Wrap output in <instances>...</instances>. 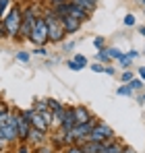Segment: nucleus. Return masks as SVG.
<instances>
[{"mask_svg":"<svg viewBox=\"0 0 145 153\" xmlns=\"http://www.w3.org/2000/svg\"><path fill=\"white\" fill-rule=\"evenodd\" d=\"M69 68H71V71H83V66H81L79 62H75V60H69Z\"/></svg>","mask_w":145,"mask_h":153,"instance_id":"nucleus-26","label":"nucleus"},{"mask_svg":"<svg viewBox=\"0 0 145 153\" xmlns=\"http://www.w3.org/2000/svg\"><path fill=\"white\" fill-rule=\"evenodd\" d=\"M35 153H54V147L48 145V143H42V145L35 147Z\"/></svg>","mask_w":145,"mask_h":153,"instance_id":"nucleus-17","label":"nucleus"},{"mask_svg":"<svg viewBox=\"0 0 145 153\" xmlns=\"http://www.w3.org/2000/svg\"><path fill=\"white\" fill-rule=\"evenodd\" d=\"M2 130H4V139H6V143L19 141V132H17V128H15V126L6 124V126H2Z\"/></svg>","mask_w":145,"mask_h":153,"instance_id":"nucleus-11","label":"nucleus"},{"mask_svg":"<svg viewBox=\"0 0 145 153\" xmlns=\"http://www.w3.org/2000/svg\"><path fill=\"white\" fill-rule=\"evenodd\" d=\"M35 54H37V56H46L48 52L44 50V48H35Z\"/></svg>","mask_w":145,"mask_h":153,"instance_id":"nucleus-35","label":"nucleus"},{"mask_svg":"<svg viewBox=\"0 0 145 153\" xmlns=\"http://www.w3.org/2000/svg\"><path fill=\"white\" fill-rule=\"evenodd\" d=\"M17 60L27 62V60H29V52H17Z\"/></svg>","mask_w":145,"mask_h":153,"instance_id":"nucleus-25","label":"nucleus"},{"mask_svg":"<svg viewBox=\"0 0 145 153\" xmlns=\"http://www.w3.org/2000/svg\"><path fill=\"white\" fill-rule=\"evenodd\" d=\"M143 102H145V95H143Z\"/></svg>","mask_w":145,"mask_h":153,"instance_id":"nucleus-41","label":"nucleus"},{"mask_svg":"<svg viewBox=\"0 0 145 153\" xmlns=\"http://www.w3.org/2000/svg\"><path fill=\"white\" fill-rule=\"evenodd\" d=\"M87 141H93V143H104V141H116V137H114V130L108 126V124L99 122V124H97V126L89 132Z\"/></svg>","mask_w":145,"mask_h":153,"instance_id":"nucleus-4","label":"nucleus"},{"mask_svg":"<svg viewBox=\"0 0 145 153\" xmlns=\"http://www.w3.org/2000/svg\"><path fill=\"white\" fill-rule=\"evenodd\" d=\"M126 56H129L131 60H135V58L139 56V52H137V50H131V52H126Z\"/></svg>","mask_w":145,"mask_h":153,"instance_id":"nucleus-34","label":"nucleus"},{"mask_svg":"<svg viewBox=\"0 0 145 153\" xmlns=\"http://www.w3.org/2000/svg\"><path fill=\"white\" fill-rule=\"evenodd\" d=\"M4 37H8V31H6V27H4V23L0 21V39H4Z\"/></svg>","mask_w":145,"mask_h":153,"instance_id":"nucleus-29","label":"nucleus"},{"mask_svg":"<svg viewBox=\"0 0 145 153\" xmlns=\"http://www.w3.org/2000/svg\"><path fill=\"white\" fill-rule=\"evenodd\" d=\"M108 56H110V58H112V60H120L122 56H124V54H122L120 50H118V48H108Z\"/></svg>","mask_w":145,"mask_h":153,"instance_id":"nucleus-16","label":"nucleus"},{"mask_svg":"<svg viewBox=\"0 0 145 153\" xmlns=\"http://www.w3.org/2000/svg\"><path fill=\"white\" fill-rule=\"evenodd\" d=\"M33 110H35L37 114L46 112V110H48V100H40V102H35V105H33Z\"/></svg>","mask_w":145,"mask_h":153,"instance_id":"nucleus-15","label":"nucleus"},{"mask_svg":"<svg viewBox=\"0 0 145 153\" xmlns=\"http://www.w3.org/2000/svg\"><path fill=\"white\" fill-rule=\"evenodd\" d=\"M133 79H135L133 71H124V73H122V81H124V83H131Z\"/></svg>","mask_w":145,"mask_h":153,"instance_id":"nucleus-23","label":"nucleus"},{"mask_svg":"<svg viewBox=\"0 0 145 153\" xmlns=\"http://www.w3.org/2000/svg\"><path fill=\"white\" fill-rule=\"evenodd\" d=\"M124 25L133 27V25H135V17H133V15H126V17H124Z\"/></svg>","mask_w":145,"mask_h":153,"instance_id":"nucleus-27","label":"nucleus"},{"mask_svg":"<svg viewBox=\"0 0 145 153\" xmlns=\"http://www.w3.org/2000/svg\"><path fill=\"white\" fill-rule=\"evenodd\" d=\"M72 60H75V62H79V64H81L83 68L87 66V58H85L83 54H75V58H72Z\"/></svg>","mask_w":145,"mask_h":153,"instance_id":"nucleus-20","label":"nucleus"},{"mask_svg":"<svg viewBox=\"0 0 145 153\" xmlns=\"http://www.w3.org/2000/svg\"><path fill=\"white\" fill-rule=\"evenodd\" d=\"M42 116H44V120H46L48 124H52V122H56V120H54V114H52L50 110H46V112H42Z\"/></svg>","mask_w":145,"mask_h":153,"instance_id":"nucleus-21","label":"nucleus"},{"mask_svg":"<svg viewBox=\"0 0 145 153\" xmlns=\"http://www.w3.org/2000/svg\"><path fill=\"white\" fill-rule=\"evenodd\" d=\"M143 6H145V0H143Z\"/></svg>","mask_w":145,"mask_h":153,"instance_id":"nucleus-42","label":"nucleus"},{"mask_svg":"<svg viewBox=\"0 0 145 153\" xmlns=\"http://www.w3.org/2000/svg\"><path fill=\"white\" fill-rule=\"evenodd\" d=\"M29 42H31L33 46H37V48H44L50 42L48 23H46L44 17H37V21H35V25H33V31H31V35H29Z\"/></svg>","mask_w":145,"mask_h":153,"instance_id":"nucleus-2","label":"nucleus"},{"mask_svg":"<svg viewBox=\"0 0 145 153\" xmlns=\"http://www.w3.org/2000/svg\"><path fill=\"white\" fill-rule=\"evenodd\" d=\"M93 46H96L97 50H104V37H96L93 39Z\"/></svg>","mask_w":145,"mask_h":153,"instance_id":"nucleus-28","label":"nucleus"},{"mask_svg":"<svg viewBox=\"0 0 145 153\" xmlns=\"http://www.w3.org/2000/svg\"><path fill=\"white\" fill-rule=\"evenodd\" d=\"M8 116H10V108H8L6 103H0V128L6 126V122H8Z\"/></svg>","mask_w":145,"mask_h":153,"instance_id":"nucleus-12","label":"nucleus"},{"mask_svg":"<svg viewBox=\"0 0 145 153\" xmlns=\"http://www.w3.org/2000/svg\"><path fill=\"white\" fill-rule=\"evenodd\" d=\"M10 4H13V0H0V17L8 10V6H10Z\"/></svg>","mask_w":145,"mask_h":153,"instance_id":"nucleus-19","label":"nucleus"},{"mask_svg":"<svg viewBox=\"0 0 145 153\" xmlns=\"http://www.w3.org/2000/svg\"><path fill=\"white\" fill-rule=\"evenodd\" d=\"M4 147H6V141H2V139H0V153L4 151Z\"/></svg>","mask_w":145,"mask_h":153,"instance_id":"nucleus-39","label":"nucleus"},{"mask_svg":"<svg viewBox=\"0 0 145 153\" xmlns=\"http://www.w3.org/2000/svg\"><path fill=\"white\" fill-rule=\"evenodd\" d=\"M64 153H85V151H83L79 145H71V147H67V151H64Z\"/></svg>","mask_w":145,"mask_h":153,"instance_id":"nucleus-24","label":"nucleus"},{"mask_svg":"<svg viewBox=\"0 0 145 153\" xmlns=\"http://www.w3.org/2000/svg\"><path fill=\"white\" fill-rule=\"evenodd\" d=\"M91 71H93V73H104L106 66H104V64H91Z\"/></svg>","mask_w":145,"mask_h":153,"instance_id":"nucleus-30","label":"nucleus"},{"mask_svg":"<svg viewBox=\"0 0 145 153\" xmlns=\"http://www.w3.org/2000/svg\"><path fill=\"white\" fill-rule=\"evenodd\" d=\"M15 153H31V149H29L27 145H19V147H17V151H15Z\"/></svg>","mask_w":145,"mask_h":153,"instance_id":"nucleus-31","label":"nucleus"},{"mask_svg":"<svg viewBox=\"0 0 145 153\" xmlns=\"http://www.w3.org/2000/svg\"><path fill=\"white\" fill-rule=\"evenodd\" d=\"M69 17H75L77 21H89V17H91V13H87V10H83V8H79V6H75L71 4V8H69Z\"/></svg>","mask_w":145,"mask_h":153,"instance_id":"nucleus-8","label":"nucleus"},{"mask_svg":"<svg viewBox=\"0 0 145 153\" xmlns=\"http://www.w3.org/2000/svg\"><path fill=\"white\" fill-rule=\"evenodd\" d=\"M72 114H75V120H77V124H85V122H89L93 116H91V112L85 108V105H72Z\"/></svg>","mask_w":145,"mask_h":153,"instance_id":"nucleus-5","label":"nucleus"},{"mask_svg":"<svg viewBox=\"0 0 145 153\" xmlns=\"http://www.w3.org/2000/svg\"><path fill=\"white\" fill-rule=\"evenodd\" d=\"M96 60H97V62H102V64L106 66V64L110 62V56H108V52H106V50H97V54H96Z\"/></svg>","mask_w":145,"mask_h":153,"instance_id":"nucleus-14","label":"nucleus"},{"mask_svg":"<svg viewBox=\"0 0 145 153\" xmlns=\"http://www.w3.org/2000/svg\"><path fill=\"white\" fill-rule=\"evenodd\" d=\"M118 62H120L122 66H129V64H131V58H129V56L124 54V56H122V58H120V60H118Z\"/></svg>","mask_w":145,"mask_h":153,"instance_id":"nucleus-32","label":"nucleus"},{"mask_svg":"<svg viewBox=\"0 0 145 153\" xmlns=\"http://www.w3.org/2000/svg\"><path fill=\"white\" fill-rule=\"evenodd\" d=\"M71 0H50V4L52 6H58V4H69Z\"/></svg>","mask_w":145,"mask_h":153,"instance_id":"nucleus-33","label":"nucleus"},{"mask_svg":"<svg viewBox=\"0 0 145 153\" xmlns=\"http://www.w3.org/2000/svg\"><path fill=\"white\" fill-rule=\"evenodd\" d=\"M46 141V132H42V130H37V128L31 126V130H29V137H27V143H31V145H42Z\"/></svg>","mask_w":145,"mask_h":153,"instance_id":"nucleus-6","label":"nucleus"},{"mask_svg":"<svg viewBox=\"0 0 145 153\" xmlns=\"http://www.w3.org/2000/svg\"><path fill=\"white\" fill-rule=\"evenodd\" d=\"M139 31H141V35L145 37V25H143V27H139Z\"/></svg>","mask_w":145,"mask_h":153,"instance_id":"nucleus-40","label":"nucleus"},{"mask_svg":"<svg viewBox=\"0 0 145 153\" xmlns=\"http://www.w3.org/2000/svg\"><path fill=\"white\" fill-rule=\"evenodd\" d=\"M126 85H129L133 91H137V89H141V87H143V81H141V79H133V81H131V83H126Z\"/></svg>","mask_w":145,"mask_h":153,"instance_id":"nucleus-18","label":"nucleus"},{"mask_svg":"<svg viewBox=\"0 0 145 153\" xmlns=\"http://www.w3.org/2000/svg\"><path fill=\"white\" fill-rule=\"evenodd\" d=\"M104 73H106V75H116V71H114L112 66H106V71H104Z\"/></svg>","mask_w":145,"mask_h":153,"instance_id":"nucleus-36","label":"nucleus"},{"mask_svg":"<svg viewBox=\"0 0 145 153\" xmlns=\"http://www.w3.org/2000/svg\"><path fill=\"white\" fill-rule=\"evenodd\" d=\"M35 21H37V10H35V6H27L23 10V23H21V29H19V37H27V39H29Z\"/></svg>","mask_w":145,"mask_h":153,"instance_id":"nucleus-3","label":"nucleus"},{"mask_svg":"<svg viewBox=\"0 0 145 153\" xmlns=\"http://www.w3.org/2000/svg\"><path fill=\"white\" fill-rule=\"evenodd\" d=\"M139 79H141V81L145 79V66H141V68H139Z\"/></svg>","mask_w":145,"mask_h":153,"instance_id":"nucleus-37","label":"nucleus"},{"mask_svg":"<svg viewBox=\"0 0 145 153\" xmlns=\"http://www.w3.org/2000/svg\"><path fill=\"white\" fill-rule=\"evenodd\" d=\"M133 93V89L129 87V85H122V87H118V95H131Z\"/></svg>","mask_w":145,"mask_h":153,"instance_id":"nucleus-22","label":"nucleus"},{"mask_svg":"<svg viewBox=\"0 0 145 153\" xmlns=\"http://www.w3.org/2000/svg\"><path fill=\"white\" fill-rule=\"evenodd\" d=\"M2 153H6V151H2Z\"/></svg>","mask_w":145,"mask_h":153,"instance_id":"nucleus-44","label":"nucleus"},{"mask_svg":"<svg viewBox=\"0 0 145 153\" xmlns=\"http://www.w3.org/2000/svg\"><path fill=\"white\" fill-rule=\"evenodd\" d=\"M60 23H62L67 33H75V31L81 29V21H77L75 17H64V19H60Z\"/></svg>","mask_w":145,"mask_h":153,"instance_id":"nucleus-7","label":"nucleus"},{"mask_svg":"<svg viewBox=\"0 0 145 153\" xmlns=\"http://www.w3.org/2000/svg\"><path fill=\"white\" fill-rule=\"evenodd\" d=\"M48 110L52 112V114H58V112L64 110V105H62L60 102H56V100H48Z\"/></svg>","mask_w":145,"mask_h":153,"instance_id":"nucleus-13","label":"nucleus"},{"mask_svg":"<svg viewBox=\"0 0 145 153\" xmlns=\"http://www.w3.org/2000/svg\"><path fill=\"white\" fill-rule=\"evenodd\" d=\"M122 153H137V151H135L133 147H124V149H122Z\"/></svg>","mask_w":145,"mask_h":153,"instance_id":"nucleus-38","label":"nucleus"},{"mask_svg":"<svg viewBox=\"0 0 145 153\" xmlns=\"http://www.w3.org/2000/svg\"><path fill=\"white\" fill-rule=\"evenodd\" d=\"M29 130H31V124H29L27 120H23V116H21V122H19V126H17V132H19V141H25V143H27Z\"/></svg>","mask_w":145,"mask_h":153,"instance_id":"nucleus-10","label":"nucleus"},{"mask_svg":"<svg viewBox=\"0 0 145 153\" xmlns=\"http://www.w3.org/2000/svg\"><path fill=\"white\" fill-rule=\"evenodd\" d=\"M0 21H2V17H0Z\"/></svg>","mask_w":145,"mask_h":153,"instance_id":"nucleus-43","label":"nucleus"},{"mask_svg":"<svg viewBox=\"0 0 145 153\" xmlns=\"http://www.w3.org/2000/svg\"><path fill=\"white\" fill-rule=\"evenodd\" d=\"M2 23L8 31V37H19V29H21V23H23V10L17 4H13L10 10L2 17Z\"/></svg>","mask_w":145,"mask_h":153,"instance_id":"nucleus-1","label":"nucleus"},{"mask_svg":"<svg viewBox=\"0 0 145 153\" xmlns=\"http://www.w3.org/2000/svg\"><path fill=\"white\" fill-rule=\"evenodd\" d=\"M31 126L37 128V130H42V132H48L50 124L44 120V116H42V114H37V112H35V114H33V118H31Z\"/></svg>","mask_w":145,"mask_h":153,"instance_id":"nucleus-9","label":"nucleus"}]
</instances>
